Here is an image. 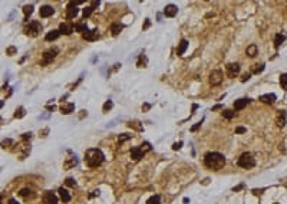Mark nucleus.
Listing matches in <instances>:
<instances>
[{
	"label": "nucleus",
	"instance_id": "nucleus-16",
	"mask_svg": "<svg viewBox=\"0 0 287 204\" xmlns=\"http://www.w3.org/2000/svg\"><path fill=\"white\" fill-rule=\"evenodd\" d=\"M250 102V99H245V98H241V99H237L235 102H234V108H235V111H241L243 108H245L247 106V104Z\"/></svg>",
	"mask_w": 287,
	"mask_h": 204
},
{
	"label": "nucleus",
	"instance_id": "nucleus-5",
	"mask_svg": "<svg viewBox=\"0 0 287 204\" xmlns=\"http://www.w3.org/2000/svg\"><path fill=\"white\" fill-rule=\"evenodd\" d=\"M58 52H59V50L56 49V48L46 50V52H45L43 55H42V61H40V65H43V66L49 65V63H50V62H52V61L55 59V58H56V55H58Z\"/></svg>",
	"mask_w": 287,
	"mask_h": 204
},
{
	"label": "nucleus",
	"instance_id": "nucleus-31",
	"mask_svg": "<svg viewBox=\"0 0 287 204\" xmlns=\"http://www.w3.org/2000/svg\"><path fill=\"white\" fill-rule=\"evenodd\" d=\"M146 58H145V55H141L139 56V61H138V66L139 68H145L146 66Z\"/></svg>",
	"mask_w": 287,
	"mask_h": 204
},
{
	"label": "nucleus",
	"instance_id": "nucleus-12",
	"mask_svg": "<svg viewBox=\"0 0 287 204\" xmlns=\"http://www.w3.org/2000/svg\"><path fill=\"white\" fill-rule=\"evenodd\" d=\"M177 13H178V7L174 6V5H168L167 7L164 9V15H165L167 17H174Z\"/></svg>",
	"mask_w": 287,
	"mask_h": 204
},
{
	"label": "nucleus",
	"instance_id": "nucleus-21",
	"mask_svg": "<svg viewBox=\"0 0 287 204\" xmlns=\"http://www.w3.org/2000/svg\"><path fill=\"white\" fill-rule=\"evenodd\" d=\"M187 48H188V42H187L185 39H182V40L179 42V45H178V49H177V53H178L179 56H181V55H184V52L187 50Z\"/></svg>",
	"mask_w": 287,
	"mask_h": 204
},
{
	"label": "nucleus",
	"instance_id": "nucleus-25",
	"mask_svg": "<svg viewBox=\"0 0 287 204\" xmlns=\"http://www.w3.org/2000/svg\"><path fill=\"white\" fill-rule=\"evenodd\" d=\"M257 50H259V49H257V46H255V45H250L249 48H247V50H245V53H247L250 58H253V56L257 55Z\"/></svg>",
	"mask_w": 287,
	"mask_h": 204
},
{
	"label": "nucleus",
	"instance_id": "nucleus-10",
	"mask_svg": "<svg viewBox=\"0 0 287 204\" xmlns=\"http://www.w3.org/2000/svg\"><path fill=\"white\" fill-rule=\"evenodd\" d=\"M43 203L45 204H58V197L53 191H46L43 194Z\"/></svg>",
	"mask_w": 287,
	"mask_h": 204
},
{
	"label": "nucleus",
	"instance_id": "nucleus-22",
	"mask_svg": "<svg viewBox=\"0 0 287 204\" xmlns=\"http://www.w3.org/2000/svg\"><path fill=\"white\" fill-rule=\"evenodd\" d=\"M59 35H60L59 30H52V32H49V33L45 36V39H46L48 42H52V40H56V39L59 38Z\"/></svg>",
	"mask_w": 287,
	"mask_h": 204
},
{
	"label": "nucleus",
	"instance_id": "nucleus-36",
	"mask_svg": "<svg viewBox=\"0 0 287 204\" xmlns=\"http://www.w3.org/2000/svg\"><path fill=\"white\" fill-rule=\"evenodd\" d=\"M16 52H17V49L15 48V46H10V48L6 49V53H7V55H15Z\"/></svg>",
	"mask_w": 287,
	"mask_h": 204
},
{
	"label": "nucleus",
	"instance_id": "nucleus-18",
	"mask_svg": "<svg viewBox=\"0 0 287 204\" xmlns=\"http://www.w3.org/2000/svg\"><path fill=\"white\" fill-rule=\"evenodd\" d=\"M82 36H83V39H86V40H96L99 33H98V30H86Z\"/></svg>",
	"mask_w": 287,
	"mask_h": 204
},
{
	"label": "nucleus",
	"instance_id": "nucleus-45",
	"mask_svg": "<svg viewBox=\"0 0 287 204\" xmlns=\"http://www.w3.org/2000/svg\"><path fill=\"white\" fill-rule=\"evenodd\" d=\"M200 127H201V122H197V124H195L194 127L191 128V131H192V132H194V131H197V129H198V128H200Z\"/></svg>",
	"mask_w": 287,
	"mask_h": 204
},
{
	"label": "nucleus",
	"instance_id": "nucleus-41",
	"mask_svg": "<svg viewBox=\"0 0 287 204\" xmlns=\"http://www.w3.org/2000/svg\"><path fill=\"white\" fill-rule=\"evenodd\" d=\"M235 132L237 134H244V132H247V129H245L244 127H237L235 128Z\"/></svg>",
	"mask_w": 287,
	"mask_h": 204
},
{
	"label": "nucleus",
	"instance_id": "nucleus-15",
	"mask_svg": "<svg viewBox=\"0 0 287 204\" xmlns=\"http://www.w3.org/2000/svg\"><path fill=\"white\" fill-rule=\"evenodd\" d=\"M59 196H60V200H62L63 203H69V201H71V194H69V191H68L66 188H63V187L59 188Z\"/></svg>",
	"mask_w": 287,
	"mask_h": 204
},
{
	"label": "nucleus",
	"instance_id": "nucleus-29",
	"mask_svg": "<svg viewBox=\"0 0 287 204\" xmlns=\"http://www.w3.org/2000/svg\"><path fill=\"white\" fill-rule=\"evenodd\" d=\"M280 85H282V88L284 91H287V73H283L280 76Z\"/></svg>",
	"mask_w": 287,
	"mask_h": 204
},
{
	"label": "nucleus",
	"instance_id": "nucleus-13",
	"mask_svg": "<svg viewBox=\"0 0 287 204\" xmlns=\"http://www.w3.org/2000/svg\"><path fill=\"white\" fill-rule=\"evenodd\" d=\"M55 13V9L52 7V6H42L40 7V17H49V16H52Z\"/></svg>",
	"mask_w": 287,
	"mask_h": 204
},
{
	"label": "nucleus",
	"instance_id": "nucleus-1",
	"mask_svg": "<svg viewBox=\"0 0 287 204\" xmlns=\"http://www.w3.org/2000/svg\"><path fill=\"white\" fill-rule=\"evenodd\" d=\"M204 166L211 170H221L225 166V157L220 152H207L204 155Z\"/></svg>",
	"mask_w": 287,
	"mask_h": 204
},
{
	"label": "nucleus",
	"instance_id": "nucleus-3",
	"mask_svg": "<svg viewBox=\"0 0 287 204\" xmlns=\"http://www.w3.org/2000/svg\"><path fill=\"white\" fill-rule=\"evenodd\" d=\"M237 164H239V167H241V168L249 170V168H253V167L255 166V160H254V157L250 154V152H244V154L240 155Z\"/></svg>",
	"mask_w": 287,
	"mask_h": 204
},
{
	"label": "nucleus",
	"instance_id": "nucleus-35",
	"mask_svg": "<svg viewBox=\"0 0 287 204\" xmlns=\"http://www.w3.org/2000/svg\"><path fill=\"white\" fill-rule=\"evenodd\" d=\"M30 193H32V191H30L29 188H23V190H20V193L19 194H20L22 197H27V196H30Z\"/></svg>",
	"mask_w": 287,
	"mask_h": 204
},
{
	"label": "nucleus",
	"instance_id": "nucleus-43",
	"mask_svg": "<svg viewBox=\"0 0 287 204\" xmlns=\"http://www.w3.org/2000/svg\"><path fill=\"white\" fill-rule=\"evenodd\" d=\"M181 147H182V142L179 141V142H175V144H174V145H172V149H175V151H177V149H179Z\"/></svg>",
	"mask_w": 287,
	"mask_h": 204
},
{
	"label": "nucleus",
	"instance_id": "nucleus-8",
	"mask_svg": "<svg viewBox=\"0 0 287 204\" xmlns=\"http://www.w3.org/2000/svg\"><path fill=\"white\" fill-rule=\"evenodd\" d=\"M59 32H60V35H66V36H69V35H72V32H73V25H72L71 22L60 23Z\"/></svg>",
	"mask_w": 287,
	"mask_h": 204
},
{
	"label": "nucleus",
	"instance_id": "nucleus-39",
	"mask_svg": "<svg viewBox=\"0 0 287 204\" xmlns=\"http://www.w3.org/2000/svg\"><path fill=\"white\" fill-rule=\"evenodd\" d=\"M66 184H68L69 187H75V186H76V181L73 180V178H66Z\"/></svg>",
	"mask_w": 287,
	"mask_h": 204
},
{
	"label": "nucleus",
	"instance_id": "nucleus-47",
	"mask_svg": "<svg viewBox=\"0 0 287 204\" xmlns=\"http://www.w3.org/2000/svg\"><path fill=\"white\" fill-rule=\"evenodd\" d=\"M30 135H32V134H30V132L23 134V139H27V138H30Z\"/></svg>",
	"mask_w": 287,
	"mask_h": 204
},
{
	"label": "nucleus",
	"instance_id": "nucleus-20",
	"mask_svg": "<svg viewBox=\"0 0 287 204\" xmlns=\"http://www.w3.org/2000/svg\"><path fill=\"white\" fill-rule=\"evenodd\" d=\"M122 29H124V26H122L121 23H112V25H111V32H112L114 36L119 35L121 32H122Z\"/></svg>",
	"mask_w": 287,
	"mask_h": 204
},
{
	"label": "nucleus",
	"instance_id": "nucleus-17",
	"mask_svg": "<svg viewBox=\"0 0 287 204\" xmlns=\"http://www.w3.org/2000/svg\"><path fill=\"white\" fill-rule=\"evenodd\" d=\"M276 99H277V96L274 94H265V95H261L260 96V101L264 102V104H273Z\"/></svg>",
	"mask_w": 287,
	"mask_h": 204
},
{
	"label": "nucleus",
	"instance_id": "nucleus-37",
	"mask_svg": "<svg viewBox=\"0 0 287 204\" xmlns=\"http://www.w3.org/2000/svg\"><path fill=\"white\" fill-rule=\"evenodd\" d=\"M78 164V160L76 158H72V161L71 162H66L65 164V168H69V167H73V166H76Z\"/></svg>",
	"mask_w": 287,
	"mask_h": 204
},
{
	"label": "nucleus",
	"instance_id": "nucleus-44",
	"mask_svg": "<svg viewBox=\"0 0 287 204\" xmlns=\"http://www.w3.org/2000/svg\"><path fill=\"white\" fill-rule=\"evenodd\" d=\"M10 144H13V141H12V139H6V141H3V142H2V147H3V148H6V145H10Z\"/></svg>",
	"mask_w": 287,
	"mask_h": 204
},
{
	"label": "nucleus",
	"instance_id": "nucleus-24",
	"mask_svg": "<svg viewBox=\"0 0 287 204\" xmlns=\"http://www.w3.org/2000/svg\"><path fill=\"white\" fill-rule=\"evenodd\" d=\"M75 29H76V32H82V33H85L88 30V25L85 22H79V23H76L75 25Z\"/></svg>",
	"mask_w": 287,
	"mask_h": 204
},
{
	"label": "nucleus",
	"instance_id": "nucleus-4",
	"mask_svg": "<svg viewBox=\"0 0 287 204\" xmlns=\"http://www.w3.org/2000/svg\"><path fill=\"white\" fill-rule=\"evenodd\" d=\"M40 32H42V25H40L38 20H32V22L25 28V33H26L27 36H32V38L38 36Z\"/></svg>",
	"mask_w": 287,
	"mask_h": 204
},
{
	"label": "nucleus",
	"instance_id": "nucleus-30",
	"mask_svg": "<svg viewBox=\"0 0 287 204\" xmlns=\"http://www.w3.org/2000/svg\"><path fill=\"white\" fill-rule=\"evenodd\" d=\"M263 71H264V65H263V63H260V65H254V66H253L251 73H261Z\"/></svg>",
	"mask_w": 287,
	"mask_h": 204
},
{
	"label": "nucleus",
	"instance_id": "nucleus-2",
	"mask_svg": "<svg viewBox=\"0 0 287 204\" xmlns=\"http://www.w3.org/2000/svg\"><path fill=\"white\" fill-rule=\"evenodd\" d=\"M103 160H105V155H103V152L101 149H98V148H91L85 152V162L91 168L99 167L103 162Z\"/></svg>",
	"mask_w": 287,
	"mask_h": 204
},
{
	"label": "nucleus",
	"instance_id": "nucleus-48",
	"mask_svg": "<svg viewBox=\"0 0 287 204\" xmlns=\"http://www.w3.org/2000/svg\"><path fill=\"white\" fill-rule=\"evenodd\" d=\"M9 204H19V203H17L15 199H10V200H9Z\"/></svg>",
	"mask_w": 287,
	"mask_h": 204
},
{
	"label": "nucleus",
	"instance_id": "nucleus-42",
	"mask_svg": "<svg viewBox=\"0 0 287 204\" xmlns=\"http://www.w3.org/2000/svg\"><path fill=\"white\" fill-rule=\"evenodd\" d=\"M250 76H251V73H244L243 76H241V82H245V81H249Z\"/></svg>",
	"mask_w": 287,
	"mask_h": 204
},
{
	"label": "nucleus",
	"instance_id": "nucleus-50",
	"mask_svg": "<svg viewBox=\"0 0 287 204\" xmlns=\"http://www.w3.org/2000/svg\"><path fill=\"white\" fill-rule=\"evenodd\" d=\"M3 104H5V102H3V101H0V108L3 106Z\"/></svg>",
	"mask_w": 287,
	"mask_h": 204
},
{
	"label": "nucleus",
	"instance_id": "nucleus-14",
	"mask_svg": "<svg viewBox=\"0 0 287 204\" xmlns=\"http://www.w3.org/2000/svg\"><path fill=\"white\" fill-rule=\"evenodd\" d=\"M73 111H75V105L71 104V102L63 104L62 106H60V112H62V114H65V115H69V114H72Z\"/></svg>",
	"mask_w": 287,
	"mask_h": 204
},
{
	"label": "nucleus",
	"instance_id": "nucleus-28",
	"mask_svg": "<svg viewBox=\"0 0 287 204\" xmlns=\"http://www.w3.org/2000/svg\"><path fill=\"white\" fill-rule=\"evenodd\" d=\"M25 115H26V111H25V108H23V106L17 108L16 112H15V118H23Z\"/></svg>",
	"mask_w": 287,
	"mask_h": 204
},
{
	"label": "nucleus",
	"instance_id": "nucleus-46",
	"mask_svg": "<svg viewBox=\"0 0 287 204\" xmlns=\"http://www.w3.org/2000/svg\"><path fill=\"white\" fill-rule=\"evenodd\" d=\"M98 6H99V2H92V3H91V7H92V9H95Z\"/></svg>",
	"mask_w": 287,
	"mask_h": 204
},
{
	"label": "nucleus",
	"instance_id": "nucleus-27",
	"mask_svg": "<svg viewBox=\"0 0 287 204\" xmlns=\"http://www.w3.org/2000/svg\"><path fill=\"white\" fill-rule=\"evenodd\" d=\"M23 13H25V19L27 20V17H29V16H30V15L33 13V6H32V5L25 6V7H23Z\"/></svg>",
	"mask_w": 287,
	"mask_h": 204
},
{
	"label": "nucleus",
	"instance_id": "nucleus-38",
	"mask_svg": "<svg viewBox=\"0 0 287 204\" xmlns=\"http://www.w3.org/2000/svg\"><path fill=\"white\" fill-rule=\"evenodd\" d=\"M141 149L144 151V152H146V151H149V149H151V145H149L148 142H144L141 145Z\"/></svg>",
	"mask_w": 287,
	"mask_h": 204
},
{
	"label": "nucleus",
	"instance_id": "nucleus-51",
	"mask_svg": "<svg viewBox=\"0 0 287 204\" xmlns=\"http://www.w3.org/2000/svg\"><path fill=\"white\" fill-rule=\"evenodd\" d=\"M0 204H2V196H0Z\"/></svg>",
	"mask_w": 287,
	"mask_h": 204
},
{
	"label": "nucleus",
	"instance_id": "nucleus-19",
	"mask_svg": "<svg viewBox=\"0 0 287 204\" xmlns=\"http://www.w3.org/2000/svg\"><path fill=\"white\" fill-rule=\"evenodd\" d=\"M277 125L279 127H284L286 125V112L284 111H279V115H277Z\"/></svg>",
	"mask_w": 287,
	"mask_h": 204
},
{
	"label": "nucleus",
	"instance_id": "nucleus-26",
	"mask_svg": "<svg viewBox=\"0 0 287 204\" xmlns=\"http://www.w3.org/2000/svg\"><path fill=\"white\" fill-rule=\"evenodd\" d=\"M159 203H161V197H159L158 194L151 196V197L148 199V201H146V204H159Z\"/></svg>",
	"mask_w": 287,
	"mask_h": 204
},
{
	"label": "nucleus",
	"instance_id": "nucleus-23",
	"mask_svg": "<svg viewBox=\"0 0 287 204\" xmlns=\"http://www.w3.org/2000/svg\"><path fill=\"white\" fill-rule=\"evenodd\" d=\"M284 40H286V36H284V35H283V33H277L276 38H274V46H276V48H279V46H280Z\"/></svg>",
	"mask_w": 287,
	"mask_h": 204
},
{
	"label": "nucleus",
	"instance_id": "nucleus-6",
	"mask_svg": "<svg viewBox=\"0 0 287 204\" xmlns=\"http://www.w3.org/2000/svg\"><path fill=\"white\" fill-rule=\"evenodd\" d=\"M208 81H210V83H211L212 86H217V85H220V83L222 82V72H221V71H212L211 73H210V78H208Z\"/></svg>",
	"mask_w": 287,
	"mask_h": 204
},
{
	"label": "nucleus",
	"instance_id": "nucleus-11",
	"mask_svg": "<svg viewBox=\"0 0 287 204\" xmlns=\"http://www.w3.org/2000/svg\"><path fill=\"white\" fill-rule=\"evenodd\" d=\"M144 151H142L139 147H134V148L131 149V158L132 160H135V161H138V160H141L142 157H144Z\"/></svg>",
	"mask_w": 287,
	"mask_h": 204
},
{
	"label": "nucleus",
	"instance_id": "nucleus-49",
	"mask_svg": "<svg viewBox=\"0 0 287 204\" xmlns=\"http://www.w3.org/2000/svg\"><path fill=\"white\" fill-rule=\"evenodd\" d=\"M220 108H221V105H215V106H214V108H212V109L215 111V109H220Z\"/></svg>",
	"mask_w": 287,
	"mask_h": 204
},
{
	"label": "nucleus",
	"instance_id": "nucleus-9",
	"mask_svg": "<svg viewBox=\"0 0 287 204\" xmlns=\"http://www.w3.org/2000/svg\"><path fill=\"white\" fill-rule=\"evenodd\" d=\"M240 72V65L239 63H230L227 65V76L228 78H235Z\"/></svg>",
	"mask_w": 287,
	"mask_h": 204
},
{
	"label": "nucleus",
	"instance_id": "nucleus-7",
	"mask_svg": "<svg viewBox=\"0 0 287 204\" xmlns=\"http://www.w3.org/2000/svg\"><path fill=\"white\" fill-rule=\"evenodd\" d=\"M78 3H75V2H71L69 5H68V7H66V17L68 19H73V17H76V15L79 13V9H78Z\"/></svg>",
	"mask_w": 287,
	"mask_h": 204
},
{
	"label": "nucleus",
	"instance_id": "nucleus-40",
	"mask_svg": "<svg viewBox=\"0 0 287 204\" xmlns=\"http://www.w3.org/2000/svg\"><path fill=\"white\" fill-rule=\"evenodd\" d=\"M131 138V135H128V134H122L119 137V144H122L124 141H126V139H129Z\"/></svg>",
	"mask_w": 287,
	"mask_h": 204
},
{
	"label": "nucleus",
	"instance_id": "nucleus-32",
	"mask_svg": "<svg viewBox=\"0 0 287 204\" xmlns=\"http://www.w3.org/2000/svg\"><path fill=\"white\" fill-rule=\"evenodd\" d=\"M112 106H114V102L112 101H106L103 104V112H108L109 109H112Z\"/></svg>",
	"mask_w": 287,
	"mask_h": 204
},
{
	"label": "nucleus",
	"instance_id": "nucleus-33",
	"mask_svg": "<svg viewBox=\"0 0 287 204\" xmlns=\"http://www.w3.org/2000/svg\"><path fill=\"white\" fill-rule=\"evenodd\" d=\"M92 10H93V9L91 7V6L85 7V9H83V17H85V19H86V17H89V16H91V13H92Z\"/></svg>",
	"mask_w": 287,
	"mask_h": 204
},
{
	"label": "nucleus",
	"instance_id": "nucleus-34",
	"mask_svg": "<svg viewBox=\"0 0 287 204\" xmlns=\"http://www.w3.org/2000/svg\"><path fill=\"white\" fill-rule=\"evenodd\" d=\"M222 115H224V118H227V119H231L234 116V112L233 111H230V109H225L224 112H222Z\"/></svg>",
	"mask_w": 287,
	"mask_h": 204
}]
</instances>
